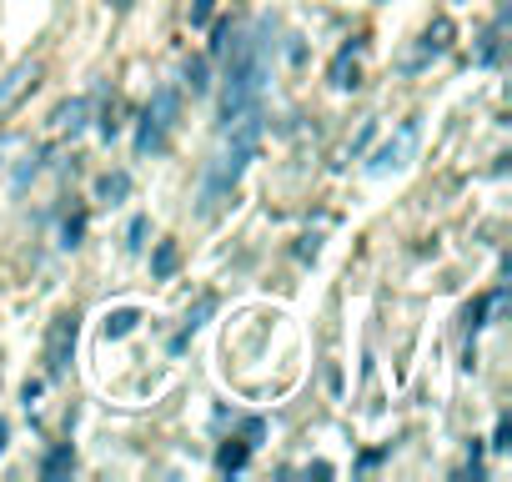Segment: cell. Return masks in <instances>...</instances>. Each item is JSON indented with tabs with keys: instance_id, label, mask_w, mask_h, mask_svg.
<instances>
[{
	"instance_id": "4",
	"label": "cell",
	"mask_w": 512,
	"mask_h": 482,
	"mask_svg": "<svg viewBox=\"0 0 512 482\" xmlns=\"http://www.w3.org/2000/svg\"><path fill=\"white\" fill-rule=\"evenodd\" d=\"M36 81H41V66H36V61H16L6 76H0V121H6V116L26 101V91H31Z\"/></svg>"
},
{
	"instance_id": "18",
	"label": "cell",
	"mask_w": 512,
	"mask_h": 482,
	"mask_svg": "<svg viewBox=\"0 0 512 482\" xmlns=\"http://www.w3.org/2000/svg\"><path fill=\"white\" fill-rule=\"evenodd\" d=\"M81 236H86V216H66V221H61V247L76 252V247H81Z\"/></svg>"
},
{
	"instance_id": "28",
	"label": "cell",
	"mask_w": 512,
	"mask_h": 482,
	"mask_svg": "<svg viewBox=\"0 0 512 482\" xmlns=\"http://www.w3.org/2000/svg\"><path fill=\"white\" fill-rule=\"evenodd\" d=\"M6 442H11V427H6V422H0V452H6Z\"/></svg>"
},
{
	"instance_id": "19",
	"label": "cell",
	"mask_w": 512,
	"mask_h": 482,
	"mask_svg": "<svg viewBox=\"0 0 512 482\" xmlns=\"http://www.w3.org/2000/svg\"><path fill=\"white\" fill-rule=\"evenodd\" d=\"M507 447H512V417L502 412L497 427H492V452H507Z\"/></svg>"
},
{
	"instance_id": "21",
	"label": "cell",
	"mask_w": 512,
	"mask_h": 482,
	"mask_svg": "<svg viewBox=\"0 0 512 482\" xmlns=\"http://www.w3.org/2000/svg\"><path fill=\"white\" fill-rule=\"evenodd\" d=\"M241 437H246V447H256V442L267 437V422H262V417H251V422L241 427Z\"/></svg>"
},
{
	"instance_id": "17",
	"label": "cell",
	"mask_w": 512,
	"mask_h": 482,
	"mask_svg": "<svg viewBox=\"0 0 512 482\" xmlns=\"http://www.w3.org/2000/svg\"><path fill=\"white\" fill-rule=\"evenodd\" d=\"M171 272H176V241H161L156 257H151V277H156V282H166Z\"/></svg>"
},
{
	"instance_id": "10",
	"label": "cell",
	"mask_w": 512,
	"mask_h": 482,
	"mask_svg": "<svg viewBox=\"0 0 512 482\" xmlns=\"http://www.w3.org/2000/svg\"><path fill=\"white\" fill-rule=\"evenodd\" d=\"M211 312H216V297H196V307L186 312V327H181V337L171 342V352H181V347L191 342V332H201V327H206V317H211Z\"/></svg>"
},
{
	"instance_id": "1",
	"label": "cell",
	"mask_w": 512,
	"mask_h": 482,
	"mask_svg": "<svg viewBox=\"0 0 512 482\" xmlns=\"http://www.w3.org/2000/svg\"><path fill=\"white\" fill-rule=\"evenodd\" d=\"M231 41V61H226V91H221V121L262 106L267 91V26L256 36H226Z\"/></svg>"
},
{
	"instance_id": "2",
	"label": "cell",
	"mask_w": 512,
	"mask_h": 482,
	"mask_svg": "<svg viewBox=\"0 0 512 482\" xmlns=\"http://www.w3.org/2000/svg\"><path fill=\"white\" fill-rule=\"evenodd\" d=\"M417 136H422V126H417V116L412 121H402L397 131H392V141H382L377 151H372V161H367V176H397V171H407L412 166V156H417Z\"/></svg>"
},
{
	"instance_id": "11",
	"label": "cell",
	"mask_w": 512,
	"mask_h": 482,
	"mask_svg": "<svg viewBox=\"0 0 512 482\" xmlns=\"http://www.w3.org/2000/svg\"><path fill=\"white\" fill-rule=\"evenodd\" d=\"M141 327V307H116V312H106V342H121V337H131Z\"/></svg>"
},
{
	"instance_id": "24",
	"label": "cell",
	"mask_w": 512,
	"mask_h": 482,
	"mask_svg": "<svg viewBox=\"0 0 512 482\" xmlns=\"http://www.w3.org/2000/svg\"><path fill=\"white\" fill-rule=\"evenodd\" d=\"M372 136H377V126H372V121H367V126H362V131H357V141H352V146H347V156H362V146H367V141H372Z\"/></svg>"
},
{
	"instance_id": "7",
	"label": "cell",
	"mask_w": 512,
	"mask_h": 482,
	"mask_svg": "<svg viewBox=\"0 0 512 482\" xmlns=\"http://www.w3.org/2000/svg\"><path fill=\"white\" fill-rule=\"evenodd\" d=\"M86 121H91V101H86V96H71V101H61V106L51 111V131H56V136H81Z\"/></svg>"
},
{
	"instance_id": "12",
	"label": "cell",
	"mask_w": 512,
	"mask_h": 482,
	"mask_svg": "<svg viewBox=\"0 0 512 482\" xmlns=\"http://www.w3.org/2000/svg\"><path fill=\"white\" fill-rule=\"evenodd\" d=\"M181 81H186L191 96H206V91H211V66H206V56H191V61L181 66Z\"/></svg>"
},
{
	"instance_id": "9",
	"label": "cell",
	"mask_w": 512,
	"mask_h": 482,
	"mask_svg": "<svg viewBox=\"0 0 512 482\" xmlns=\"http://www.w3.org/2000/svg\"><path fill=\"white\" fill-rule=\"evenodd\" d=\"M126 196H131V176H126V171H106V176H96V201L116 206V201H126Z\"/></svg>"
},
{
	"instance_id": "13",
	"label": "cell",
	"mask_w": 512,
	"mask_h": 482,
	"mask_svg": "<svg viewBox=\"0 0 512 482\" xmlns=\"http://www.w3.org/2000/svg\"><path fill=\"white\" fill-rule=\"evenodd\" d=\"M136 151H141V156H161V151H166V126H156L151 116H141V131H136Z\"/></svg>"
},
{
	"instance_id": "26",
	"label": "cell",
	"mask_w": 512,
	"mask_h": 482,
	"mask_svg": "<svg viewBox=\"0 0 512 482\" xmlns=\"http://www.w3.org/2000/svg\"><path fill=\"white\" fill-rule=\"evenodd\" d=\"M141 236H146V221L136 216V221H131V241H126V247H131V252H141Z\"/></svg>"
},
{
	"instance_id": "3",
	"label": "cell",
	"mask_w": 512,
	"mask_h": 482,
	"mask_svg": "<svg viewBox=\"0 0 512 482\" xmlns=\"http://www.w3.org/2000/svg\"><path fill=\"white\" fill-rule=\"evenodd\" d=\"M71 357H76V312L51 322V332H46V372L51 377H66Z\"/></svg>"
},
{
	"instance_id": "25",
	"label": "cell",
	"mask_w": 512,
	"mask_h": 482,
	"mask_svg": "<svg viewBox=\"0 0 512 482\" xmlns=\"http://www.w3.org/2000/svg\"><path fill=\"white\" fill-rule=\"evenodd\" d=\"M21 146H26L21 136H0V166H6V156H16Z\"/></svg>"
},
{
	"instance_id": "14",
	"label": "cell",
	"mask_w": 512,
	"mask_h": 482,
	"mask_svg": "<svg viewBox=\"0 0 512 482\" xmlns=\"http://www.w3.org/2000/svg\"><path fill=\"white\" fill-rule=\"evenodd\" d=\"M246 462H251V447H246V442H221V447H216V472L231 477V472H241Z\"/></svg>"
},
{
	"instance_id": "27",
	"label": "cell",
	"mask_w": 512,
	"mask_h": 482,
	"mask_svg": "<svg viewBox=\"0 0 512 482\" xmlns=\"http://www.w3.org/2000/svg\"><path fill=\"white\" fill-rule=\"evenodd\" d=\"M21 397H26V407H36V402H41V382H26V392H21Z\"/></svg>"
},
{
	"instance_id": "23",
	"label": "cell",
	"mask_w": 512,
	"mask_h": 482,
	"mask_svg": "<svg viewBox=\"0 0 512 482\" xmlns=\"http://www.w3.org/2000/svg\"><path fill=\"white\" fill-rule=\"evenodd\" d=\"M226 36H231V21H221V26L211 31V56H221V51H226Z\"/></svg>"
},
{
	"instance_id": "16",
	"label": "cell",
	"mask_w": 512,
	"mask_h": 482,
	"mask_svg": "<svg viewBox=\"0 0 512 482\" xmlns=\"http://www.w3.org/2000/svg\"><path fill=\"white\" fill-rule=\"evenodd\" d=\"M497 36H502V26H497V21L477 36V41H482V46H477V61H482V66H497V56H502V41H497Z\"/></svg>"
},
{
	"instance_id": "5",
	"label": "cell",
	"mask_w": 512,
	"mask_h": 482,
	"mask_svg": "<svg viewBox=\"0 0 512 482\" xmlns=\"http://www.w3.org/2000/svg\"><path fill=\"white\" fill-rule=\"evenodd\" d=\"M362 41H352V46H342L337 56H332V71H327V81L337 86V91H357L362 86Z\"/></svg>"
},
{
	"instance_id": "6",
	"label": "cell",
	"mask_w": 512,
	"mask_h": 482,
	"mask_svg": "<svg viewBox=\"0 0 512 482\" xmlns=\"http://www.w3.org/2000/svg\"><path fill=\"white\" fill-rule=\"evenodd\" d=\"M452 36H457V26L447 21V16H437L432 26H427V36H422V51L407 61V71H417V66H427V61H437L447 46H452Z\"/></svg>"
},
{
	"instance_id": "29",
	"label": "cell",
	"mask_w": 512,
	"mask_h": 482,
	"mask_svg": "<svg viewBox=\"0 0 512 482\" xmlns=\"http://www.w3.org/2000/svg\"><path fill=\"white\" fill-rule=\"evenodd\" d=\"M111 6H116V11H131V6H136V0H111Z\"/></svg>"
},
{
	"instance_id": "20",
	"label": "cell",
	"mask_w": 512,
	"mask_h": 482,
	"mask_svg": "<svg viewBox=\"0 0 512 482\" xmlns=\"http://www.w3.org/2000/svg\"><path fill=\"white\" fill-rule=\"evenodd\" d=\"M216 16V0H191V26H206Z\"/></svg>"
},
{
	"instance_id": "15",
	"label": "cell",
	"mask_w": 512,
	"mask_h": 482,
	"mask_svg": "<svg viewBox=\"0 0 512 482\" xmlns=\"http://www.w3.org/2000/svg\"><path fill=\"white\" fill-rule=\"evenodd\" d=\"M71 472H76V452H71V442H66V447H51L46 462H41V477H71Z\"/></svg>"
},
{
	"instance_id": "8",
	"label": "cell",
	"mask_w": 512,
	"mask_h": 482,
	"mask_svg": "<svg viewBox=\"0 0 512 482\" xmlns=\"http://www.w3.org/2000/svg\"><path fill=\"white\" fill-rule=\"evenodd\" d=\"M146 116H151L156 126H166V131H171V126H176V116H181V91H176V86H161V91L151 96Z\"/></svg>"
},
{
	"instance_id": "22",
	"label": "cell",
	"mask_w": 512,
	"mask_h": 482,
	"mask_svg": "<svg viewBox=\"0 0 512 482\" xmlns=\"http://www.w3.org/2000/svg\"><path fill=\"white\" fill-rule=\"evenodd\" d=\"M317 252H322L317 236H302V241H297V257H302V262H317Z\"/></svg>"
}]
</instances>
